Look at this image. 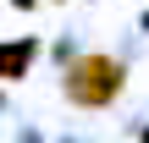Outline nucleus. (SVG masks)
<instances>
[{
	"mask_svg": "<svg viewBox=\"0 0 149 143\" xmlns=\"http://www.w3.org/2000/svg\"><path fill=\"white\" fill-rule=\"evenodd\" d=\"M122 88H127V66H122L116 55H105V50L72 55L66 72H61V94H66V105H77V110H111V105L122 99Z\"/></svg>",
	"mask_w": 149,
	"mask_h": 143,
	"instance_id": "obj_1",
	"label": "nucleus"
},
{
	"mask_svg": "<svg viewBox=\"0 0 149 143\" xmlns=\"http://www.w3.org/2000/svg\"><path fill=\"white\" fill-rule=\"evenodd\" d=\"M33 55H39V39H11V44H0V77H6V83H22L28 66H33Z\"/></svg>",
	"mask_w": 149,
	"mask_h": 143,
	"instance_id": "obj_2",
	"label": "nucleus"
},
{
	"mask_svg": "<svg viewBox=\"0 0 149 143\" xmlns=\"http://www.w3.org/2000/svg\"><path fill=\"white\" fill-rule=\"evenodd\" d=\"M11 6H17V11H33V6H39V0H11Z\"/></svg>",
	"mask_w": 149,
	"mask_h": 143,
	"instance_id": "obj_3",
	"label": "nucleus"
}]
</instances>
